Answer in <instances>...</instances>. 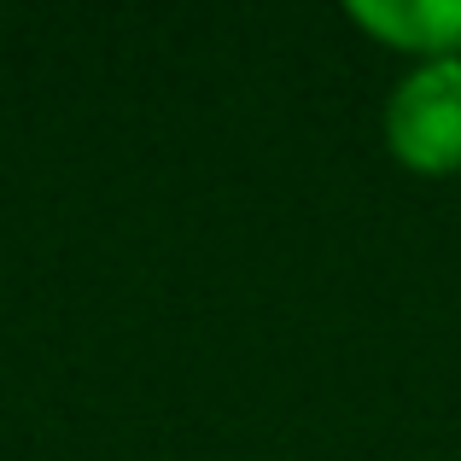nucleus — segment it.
<instances>
[{"label": "nucleus", "mask_w": 461, "mask_h": 461, "mask_svg": "<svg viewBox=\"0 0 461 461\" xmlns=\"http://www.w3.org/2000/svg\"><path fill=\"white\" fill-rule=\"evenodd\" d=\"M385 147L415 176H456L461 169V59H427L392 88Z\"/></svg>", "instance_id": "obj_1"}, {"label": "nucleus", "mask_w": 461, "mask_h": 461, "mask_svg": "<svg viewBox=\"0 0 461 461\" xmlns=\"http://www.w3.org/2000/svg\"><path fill=\"white\" fill-rule=\"evenodd\" d=\"M357 30L374 41L397 47V53L427 59H461V0H357L345 6Z\"/></svg>", "instance_id": "obj_2"}]
</instances>
